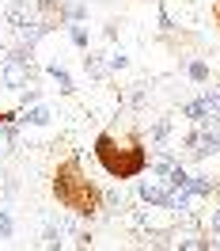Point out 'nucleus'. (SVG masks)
I'll list each match as a JSON object with an SVG mask.
<instances>
[{
    "instance_id": "obj_1",
    "label": "nucleus",
    "mask_w": 220,
    "mask_h": 251,
    "mask_svg": "<svg viewBox=\"0 0 220 251\" xmlns=\"http://www.w3.org/2000/svg\"><path fill=\"white\" fill-rule=\"evenodd\" d=\"M95 164L103 168L107 179L114 183H129L137 175H148V145H144L141 129H99V137L91 145Z\"/></svg>"
},
{
    "instance_id": "obj_2",
    "label": "nucleus",
    "mask_w": 220,
    "mask_h": 251,
    "mask_svg": "<svg viewBox=\"0 0 220 251\" xmlns=\"http://www.w3.org/2000/svg\"><path fill=\"white\" fill-rule=\"evenodd\" d=\"M49 190H53V202L68 209L80 221H95L103 213V187L95 183L91 175L84 172V160L80 156H65L53 175H49Z\"/></svg>"
},
{
    "instance_id": "obj_3",
    "label": "nucleus",
    "mask_w": 220,
    "mask_h": 251,
    "mask_svg": "<svg viewBox=\"0 0 220 251\" xmlns=\"http://www.w3.org/2000/svg\"><path fill=\"white\" fill-rule=\"evenodd\" d=\"M137 198H141L148 209H167V202H171V183L159 179V175H152V179H141V175H137Z\"/></svg>"
},
{
    "instance_id": "obj_4",
    "label": "nucleus",
    "mask_w": 220,
    "mask_h": 251,
    "mask_svg": "<svg viewBox=\"0 0 220 251\" xmlns=\"http://www.w3.org/2000/svg\"><path fill=\"white\" fill-rule=\"evenodd\" d=\"M38 80V69L34 65H19V61H0V84L8 88V92H23L27 84H34Z\"/></svg>"
},
{
    "instance_id": "obj_5",
    "label": "nucleus",
    "mask_w": 220,
    "mask_h": 251,
    "mask_svg": "<svg viewBox=\"0 0 220 251\" xmlns=\"http://www.w3.org/2000/svg\"><path fill=\"white\" fill-rule=\"evenodd\" d=\"M38 12H34V4L27 0H4V27H12V31H27Z\"/></svg>"
},
{
    "instance_id": "obj_6",
    "label": "nucleus",
    "mask_w": 220,
    "mask_h": 251,
    "mask_svg": "<svg viewBox=\"0 0 220 251\" xmlns=\"http://www.w3.org/2000/svg\"><path fill=\"white\" fill-rule=\"evenodd\" d=\"M182 118H190L194 126H220V110L213 107L205 95H198V99L182 103Z\"/></svg>"
},
{
    "instance_id": "obj_7",
    "label": "nucleus",
    "mask_w": 220,
    "mask_h": 251,
    "mask_svg": "<svg viewBox=\"0 0 220 251\" xmlns=\"http://www.w3.org/2000/svg\"><path fill=\"white\" fill-rule=\"evenodd\" d=\"M49 122H53V107H46L42 99L19 110V126H23V129H42V126H49Z\"/></svg>"
},
{
    "instance_id": "obj_8",
    "label": "nucleus",
    "mask_w": 220,
    "mask_h": 251,
    "mask_svg": "<svg viewBox=\"0 0 220 251\" xmlns=\"http://www.w3.org/2000/svg\"><path fill=\"white\" fill-rule=\"evenodd\" d=\"M46 76L53 80V84H57V88H61V95H72V92H76V80H72V73H68V69H65V65H57V61H49V65H46Z\"/></svg>"
},
{
    "instance_id": "obj_9",
    "label": "nucleus",
    "mask_w": 220,
    "mask_h": 251,
    "mask_svg": "<svg viewBox=\"0 0 220 251\" xmlns=\"http://www.w3.org/2000/svg\"><path fill=\"white\" fill-rule=\"evenodd\" d=\"M61 8H65V0H34V12H38V19H49L57 31H65V23H61Z\"/></svg>"
},
{
    "instance_id": "obj_10",
    "label": "nucleus",
    "mask_w": 220,
    "mask_h": 251,
    "mask_svg": "<svg viewBox=\"0 0 220 251\" xmlns=\"http://www.w3.org/2000/svg\"><path fill=\"white\" fill-rule=\"evenodd\" d=\"M84 73L91 80H107L110 76V65L99 57V53H91V50H84Z\"/></svg>"
},
{
    "instance_id": "obj_11",
    "label": "nucleus",
    "mask_w": 220,
    "mask_h": 251,
    "mask_svg": "<svg viewBox=\"0 0 220 251\" xmlns=\"http://www.w3.org/2000/svg\"><path fill=\"white\" fill-rule=\"evenodd\" d=\"M61 23L65 27H68V23H88V4H84V0H65Z\"/></svg>"
},
{
    "instance_id": "obj_12",
    "label": "nucleus",
    "mask_w": 220,
    "mask_h": 251,
    "mask_svg": "<svg viewBox=\"0 0 220 251\" xmlns=\"http://www.w3.org/2000/svg\"><path fill=\"white\" fill-rule=\"evenodd\" d=\"M182 69H186V76L194 80V84H201V88L209 84V80H213V69H209V65H205L201 57H190V61L182 65Z\"/></svg>"
},
{
    "instance_id": "obj_13",
    "label": "nucleus",
    "mask_w": 220,
    "mask_h": 251,
    "mask_svg": "<svg viewBox=\"0 0 220 251\" xmlns=\"http://www.w3.org/2000/svg\"><path fill=\"white\" fill-rule=\"evenodd\" d=\"M65 31H68V42H72L80 53H84V50H91V31H88V23H68Z\"/></svg>"
},
{
    "instance_id": "obj_14",
    "label": "nucleus",
    "mask_w": 220,
    "mask_h": 251,
    "mask_svg": "<svg viewBox=\"0 0 220 251\" xmlns=\"http://www.w3.org/2000/svg\"><path fill=\"white\" fill-rule=\"evenodd\" d=\"M186 190L194 194V198H213V194H217V183H213V179H205V175H190V179H186Z\"/></svg>"
},
{
    "instance_id": "obj_15",
    "label": "nucleus",
    "mask_w": 220,
    "mask_h": 251,
    "mask_svg": "<svg viewBox=\"0 0 220 251\" xmlns=\"http://www.w3.org/2000/svg\"><path fill=\"white\" fill-rule=\"evenodd\" d=\"M148 141L156 145V149H163V145L171 141V122H167V118H156V122L148 126Z\"/></svg>"
},
{
    "instance_id": "obj_16",
    "label": "nucleus",
    "mask_w": 220,
    "mask_h": 251,
    "mask_svg": "<svg viewBox=\"0 0 220 251\" xmlns=\"http://www.w3.org/2000/svg\"><path fill=\"white\" fill-rule=\"evenodd\" d=\"M61 244H65V228L49 221L46 228H42V248H49V251H53V248H61Z\"/></svg>"
},
{
    "instance_id": "obj_17",
    "label": "nucleus",
    "mask_w": 220,
    "mask_h": 251,
    "mask_svg": "<svg viewBox=\"0 0 220 251\" xmlns=\"http://www.w3.org/2000/svg\"><path fill=\"white\" fill-rule=\"evenodd\" d=\"M12 236H16V217L8 205H0V244H8Z\"/></svg>"
},
{
    "instance_id": "obj_18",
    "label": "nucleus",
    "mask_w": 220,
    "mask_h": 251,
    "mask_svg": "<svg viewBox=\"0 0 220 251\" xmlns=\"http://www.w3.org/2000/svg\"><path fill=\"white\" fill-rule=\"evenodd\" d=\"M107 65H110V73H126L129 69V53L126 50H114V53L107 57Z\"/></svg>"
},
{
    "instance_id": "obj_19",
    "label": "nucleus",
    "mask_w": 220,
    "mask_h": 251,
    "mask_svg": "<svg viewBox=\"0 0 220 251\" xmlns=\"http://www.w3.org/2000/svg\"><path fill=\"white\" fill-rule=\"evenodd\" d=\"M38 99H42V88H34V84H27V88L19 92V107H16V110L31 107V103H38Z\"/></svg>"
},
{
    "instance_id": "obj_20",
    "label": "nucleus",
    "mask_w": 220,
    "mask_h": 251,
    "mask_svg": "<svg viewBox=\"0 0 220 251\" xmlns=\"http://www.w3.org/2000/svg\"><path fill=\"white\" fill-rule=\"evenodd\" d=\"M122 205H126L122 190H103V209H122Z\"/></svg>"
},
{
    "instance_id": "obj_21",
    "label": "nucleus",
    "mask_w": 220,
    "mask_h": 251,
    "mask_svg": "<svg viewBox=\"0 0 220 251\" xmlns=\"http://www.w3.org/2000/svg\"><path fill=\"white\" fill-rule=\"evenodd\" d=\"M178 248H186V251H205V248H213V244H209V240H201V236H182V240H178Z\"/></svg>"
},
{
    "instance_id": "obj_22",
    "label": "nucleus",
    "mask_w": 220,
    "mask_h": 251,
    "mask_svg": "<svg viewBox=\"0 0 220 251\" xmlns=\"http://www.w3.org/2000/svg\"><path fill=\"white\" fill-rule=\"evenodd\" d=\"M209 228H213V240H209V244H213V248H220V205L209 213Z\"/></svg>"
},
{
    "instance_id": "obj_23",
    "label": "nucleus",
    "mask_w": 220,
    "mask_h": 251,
    "mask_svg": "<svg viewBox=\"0 0 220 251\" xmlns=\"http://www.w3.org/2000/svg\"><path fill=\"white\" fill-rule=\"evenodd\" d=\"M118 27H122V23H118V19H110V23H107V27H103V34H107V38H110V42H114V38H118Z\"/></svg>"
},
{
    "instance_id": "obj_24",
    "label": "nucleus",
    "mask_w": 220,
    "mask_h": 251,
    "mask_svg": "<svg viewBox=\"0 0 220 251\" xmlns=\"http://www.w3.org/2000/svg\"><path fill=\"white\" fill-rule=\"evenodd\" d=\"M213 23H217V31H220V0H213Z\"/></svg>"
},
{
    "instance_id": "obj_25",
    "label": "nucleus",
    "mask_w": 220,
    "mask_h": 251,
    "mask_svg": "<svg viewBox=\"0 0 220 251\" xmlns=\"http://www.w3.org/2000/svg\"><path fill=\"white\" fill-rule=\"evenodd\" d=\"M4 53H8V50H4V46H0V61H4Z\"/></svg>"
},
{
    "instance_id": "obj_26",
    "label": "nucleus",
    "mask_w": 220,
    "mask_h": 251,
    "mask_svg": "<svg viewBox=\"0 0 220 251\" xmlns=\"http://www.w3.org/2000/svg\"><path fill=\"white\" fill-rule=\"evenodd\" d=\"M152 4H159V0H152Z\"/></svg>"
},
{
    "instance_id": "obj_27",
    "label": "nucleus",
    "mask_w": 220,
    "mask_h": 251,
    "mask_svg": "<svg viewBox=\"0 0 220 251\" xmlns=\"http://www.w3.org/2000/svg\"><path fill=\"white\" fill-rule=\"evenodd\" d=\"M0 4H4V0H0Z\"/></svg>"
}]
</instances>
